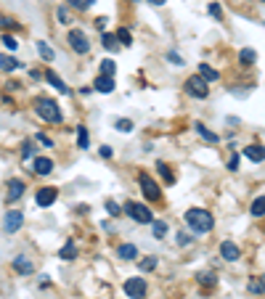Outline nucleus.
Instances as JSON below:
<instances>
[{"label": "nucleus", "mask_w": 265, "mask_h": 299, "mask_svg": "<svg viewBox=\"0 0 265 299\" xmlns=\"http://www.w3.org/2000/svg\"><path fill=\"white\" fill-rule=\"evenodd\" d=\"M114 69H117V66H114V61H103L101 64V74L103 77H114Z\"/></svg>", "instance_id": "34"}, {"label": "nucleus", "mask_w": 265, "mask_h": 299, "mask_svg": "<svg viewBox=\"0 0 265 299\" xmlns=\"http://www.w3.org/2000/svg\"><path fill=\"white\" fill-rule=\"evenodd\" d=\"M138 186H141L143 196H146L148 201H159V199H162V191H159V186H157V183L148 178V175H143V172L138 175Z\"/></svg>", "instance_id": "4"}, {"label": "nucleus", "mask_w": 265, "mask_h": 299, "mask_svg": "<svg viewBox=\"0 0 265 299\" xmlns=\"http://www.w3.org/2000/svg\"><path fill=\"white\" fill-rule=\"evenodd\" d=\"M199 77L207 79V82H215V79L220 77V72H217V69H212L210 64H199Z\"/></svg>", "instance_id": "15"}, {"label": "nucleus", "mask_w": 265, "mask_h": 299, "mask_svg": "<svg viewBox=\"0 0 265 299\" xmlns=\"http://www.w3.org/2000/svg\"><path fill=\"white\" fill-rule=\"evenodd\" d=\"M66 42L72 45V51L74 53H88L90 51V42H88V34L83 29H72L66 34Z\"/></svg>", "instance_id": "5"}, {"label": "nucleus", "mask_w": 265, "mask_h": 299, "mask_svg": "<svg viewBox=\"0 0 265 299\" xmlns=\"http://www.w3.org/2000/svg\"><path fill=\"white\" fill-rule=\"evenodd\" d=\"M56 16H59L61 24H69V11L66 8H59V11H56Z\"/></svg>", "instance_id": "40"}, {"label": "nucleus", "mask_w": 265, "mask_h": 299, "mask_svg": "<svg viewBox=\"0 0 265 299\" xmlns=\"http://www.w3.org/2000/svg\"><path fill=\"white\" fill-rule=\"evenodd\" d=\"M21 64L14 59V56H6V53H0V69L3 72H14V69H19Z\"/></svg>", "instance_id": "17"}, {"label": "nucleus", "mask_w": 265, "mask_h": 299, "mask_svg": "<svg viewBox=\"0 0 265 299\" xmlns=\"http://www.w3.org/2000/svg\"><path fill=\"white\" fill-rule=\"evenodd\" d=\"M98 154H101L103 159H111V154H114V151H111L109 146H101V151H98Z\"/></svg>", "instance_id": "44"}, {"label": "nucleus", "mask_w": 265, "mask_h": 299, "mask_svg": "<svg viewBox=\"0 0 265 299\" xmlns=\"http://www.w3.org/2000/svg\"><path fill=\"white\" fill-rule=\"evenodd\" d=\"M117 40H120V45H133V34L122 27V29L117 32Z\"/></svg>", "instance_id": "31"}, {"label": "nucleus", "mask_w": 265, "mask_h": 299, "mask_svg": "<svg viewBox=\"0 0 265 299\" xmlns=\"http://www.w3.org/2000/svg\"><path fill=\"white\" fill-rule=\"evenodd\" d=\"M239 254H241V251H239V246L234 244V241H223V244H220V257H223V260L236 262Z\"/></svg>", "instance_id": "10"}, {"label": "nucleus", "mask_w": 265, "mask_h": 299, "mask_svg": "<svg viewBox=\"0 0 265 299\" xmlns=\"http://www.w3.org/2000/svg\"><path fill=\"white\" fill-rule=\"evenodd\" d=\"M56 196H59V193H56V188H40V191H37V199H34V201H37L40 206H51V204L56 201Z\"/></svg>", "instance_id": "13"}, {"label": "nucleus", "mask_w": 265, "mask_h": 299, "mask_svg": "<svg viewBox=\"0 0 265 299\" xmlns=\"http://www.w3.org/2000/svg\"><path fill=\"white\" fill-rule=\"evenodd\" d=\"M106 209H109V215H111V217H117V215H120V204L109 199V201H106Z\"/></svg>", "instance_id": "38"}, {"label": "nucleus", "mask_w": 265, "mask_h": 299, "mask_svg": "<svg viewBox=\"0 0 265 299\" xmlns=\"http://www.w3.org/2000/svg\"><path fill=\"white\" fill-rule=\"evenodd\" d=\"M249 291L252 294H265V275H260V278L249 281Z\"/></svg>", "instance_id": "28"}, {"label": "nucleus", "mask_w": 265, "mask_h": 299, "mask_svg": "<svg viewBox=\"0 0 265 299\" xmlns=\"http://www.w3.org/2000/svg\"><path fill=\"white\" fill-rule=\"evenodd\" d=\"M74 257H77V246H74V241L69 238L64 244V249H61V260H74Z\"/></svg>", "instance_id": "25"}, {"label": "nucleus", "mask_w": 265, "mask_h": 299, "mask_svg": "<svg viewBox=\"0 0 265 299\" xmlns=\"http://www.w3.org/2000/svg\"><path fill=\"white\" fill-rule=\"evenodd\" d=\"M186 225L191 228L194 233H207V231H212L215 217L207 209H188L186 212Z\"/></svg>", "instance_id": "1"}, {"label": "nucleus", "mask_w": 265, "mask_h": 299, "mask_svg": "<svg viewBox=\"0 0 265 299\" xmlns=\"http://www.w3.org/2000/svg\"><path fill=\"white\" fill-rule=\"evenodd\" d=\"M32 154H34V151H32V146L24 143V148H21V156H24V159H32Z\"/></svg>", "instance_id": "43"}, {"label": "nucleus", "mask_w": 265, "mask_h": 299, "mask_svg": "<svg viewBox=\"0 0 265 299\" xmlns=\"http://www.w3.org/2000/svg\"><path fill=\"white\" fill-rule=\"evenodd\" d=\"M117 257H122V260H135V257H138V249H135L133 244H122V246H117Z\"/></svg>", "instance_id": "18"}, {"label": "nucleus", "mask_w": 265, "mask_h": 299, "mask_svg": "<svg viewBox=\"0 0 265 299\" xmlns=\"http://www.w3.org/2000/svg\"><path fill=\"white\" fill-rule=\"evenodd\" d=\"M186 93L194 96V98H207V96H210V90H207V79H202V77H188V79H186Z\"/></svg>", "instance_id": "6"}, {"label": "nucleus", "mask_w": 265, "mask_h": 299, "mask_svg": "<svg viewBox=\"0 0 265 299\" xmlns=\"http://www.w3.org/2000/svg\"><path fill=\"white\" fill-rule=\"evenodd\" d=\"M106 24H109V21H106V16H101V19L96 21V27H98V29H103V27H106Z\"/></svg>", "instance_id": "47"}, {"label": "nucleus", "mask_w": 265, "mask_h": 299, "mask_svg": "<svg viewBox=\"0 0 265 299\" xmlns=\"http://www.w3.org/2000/svg\"><path fill=\"white\" fill-rule=\"evenodd\" d=\"M114 127H117L120 133H130L133 130V122L130 119H117V122H114Z\"/></svg>", "instance_id": "33"}, {"label": "nucleus", "mask_w": 265, "mask_h": 299, "mask_svg": "<svg viewBox=\"0 0 265 299\" xmlns=\"http://www.w3.org/2000/svg\"><path fill=\"white\" fill-rule=\"evenodd\" d=\"M32 167H34V172H37V175H48V172L53 169V162H51V159H45V156H37Z\"/></svg>", "instance_id": "14"}, {"label": "nucleus", "mask_w": 265, "mask_h": 299, "mask_svg": "<svg viewBox=\"0 0 265 299\" xmlns=\"http://www.w3.org/2000/svg\"><path fill=\"white\" fill-rule=\"evenodd\" d=\"M0 27H3V29H19L21 24H16V21L8 19V16H0Z\"/></svg>", "instance_id": "35"}, {"label": "nucleus", "mask_w": 265, "mask_h": 299, "mask_svg": "<svg viewBox=\"0 0 265 299\" xmlns=\"http://www.w3.org/2000/svg\"><path fill=\"white\" fill-rule=\"evenodd\" d=\"M66 3L72 6V8H77V11H88L90 6L96 3V0H66Z\"/></svg>", "instance_id": "30"}, {"label": "nucleus", "mask_w": 265, "mask_h": 299, "mask_svg": "<svg viewBox=\"0 0 265 299\" xmlns=\"http://www.w3.org/2000/svg\"><path fill=\"white\" fill-rule=\"evenodd\" d=\"M152 225H154V236H157V238H165V233H167V223H162V220H154Z\"/></svg>", "instance_id": "32"}, {"label": "nucleus", "mask_w": 265, "mask_h": 299, "mask_svg": "<svg viewBox=\"0 0 265 299\" xmlns=\"http://www.w3.org/2000/svg\"><path fill=\"white\" fill-rule=\"evenodd\" d=\"M157 169H159V175H162V180H165V183H170V186L175 183V175L170 172V167H167L165 162H157Z\"/></svg>", "instance_id": "26"}, {"label": "nucleus", "mask_w": 265, "mask_h": 299, "mask_svg": "<svg viewBox=\"0 0 265 299\" xmlns=\"http://www.w3.org/2000/svg\"><path fill=\"white\" fill-rule=\"evenodd\" d=\"M45 79H48V82H51L56 90H59V93H64V96H69V93H72V90H69V85L64 82V79H61L59 74L53 72V69H48V72H45Z\"/></svg>", "instance_id": "11"}, {"label": "nucleus", "mask_w": 265, "mask_h": 299, "mask_svg": "<svg viewBox=\"0 0 265 299\" xmlns=\"http://www.w3.org/2000/svg\"><path fill=\"white\" fill-rule=\"evenodd\" d=\"M148 3H152V6H165L167 0H148Z\"/></svg>", "instance_id": "48"}, {"label": "nucleus", "mask_w": 265, "mask_h": 299, "mask_svg": "<svg viewBox=\"0 0 265 299\" xmlns=\"http://www.w3.org/2000/svg\"><path fill=\"white\" fill-rule=\"evenodd\" d=\"M244 156L252 159V162H265V146H260V143L247 146V148H244Z\"/></svg>", "instance_id": "12"}, {"label": "nucleus", "mask_w": 265, "mask_h": 299, "mask_svg": "<svg viewBox=\"0 0 265 299\" xmlns=\"http://www.w3.org/2000/svg\"><path fill=\"white\" fill-rule=\"evenodd\" d=\"M88 143H90L88 130H85V127H77V146H80V148H88Z\"/></svg>", "instance_id": "29"}, {"label": "nucleus", "mask_w": 265, "mask_h": 299, "mask_svg": "<svg viewBox=\"0 0 265 299\" xmlns=\"http://www.w3.org/2000/svg\"><path fill=\"white\" fill-rule=\"evenodd\" d=\"M14 270H16V273H24V275H29L34 268H32V262H29V260H24V257H16V260H14Z\"/></svg>", "instance_id": "21"}, {"label": "nucleus", "mask_w": 265, "mask_h": 299, "mask_svg": "<svg viewBox=\"0 0 265 299\" xmlns=\"http://www.w3.org/2000/svg\"><path fill=\"white\" fill-rule=\"evenodd\" d=\"M228 169H231V172H236V169H239V156H236V154H234L231 159H228Z\"/></svg>", "instance_id": "41"}, {"label": "nucleus", "mask_w": 265, "mask_h": 299, "mask_svg": "<svg viewBox=\"0 0 265 299\" xmlns=\"http://www.w3.org/2000/svg\"><path fill=\"white\" fill-rule=\"evenodd\" d=\"M249 212H252V217H262L265 215V196H257L255 201H252Z\"/></svg>", "instance_id": "23"}, {"label": "nucleus", "mask_w": 265, "mask_h": 299, "mask_svg": "<svg viewBox=\"0 0 265 299\" xmlns=\"http://www.w3.org/2000/svg\"><path fill=\"white\" fill-rule=\"evenodd\" d=\"M3 45H6L8 51H16V48H19V45H16V40L11 37V34H3Z\"/></svg>", "instance_id": "37"}, {"label": "nucleus", "mask_w": 265, "mask_h": 299, "mask_svg": "<svg viewBox=\"0 0 265 299\" xmlns=\"http://www.w3.org/2000/svg\"><path fill=\"white\" fill-rule=\"evenodd\" d=\"M34 111H37V117H43L45 122H51V124H59L64 119L61 109L56 106V101H51V98H37V101H34Z\"/></svg>", "instance_id": "2"}, {"label": "nucleus", "mask_w": 265, "mask_h": 299, "mask_svg": "<svg viewBox=\"0 0 265 299\" xmlns=\"http://www.w3.org/2000/svg\"><path fill=\"white\" fill-rule=\"evenodd\" d=\"M210 14H212L215 19H223V8L217 6V3H210Z\"/></svg>", "instance_id": "39"}, {"label": "nucleus", "mask_w": 265, "mask_h": 299, "mask_svg": "<svg viewBox=\"0 0 265 299\" xmlns=\"http://www.w3.org/2000/svg\"><path fill=\"white\" fill-rule=\"evenodd\" d=\"M194 130H197V133H199V135L204 138V141H207V143H217V135H215V133H210V130H207V127H204V124H202V122H194Z\"/></svg>", "instance_id": "22"}, {"label": "nucleus", "mask_w": 265, "mask_h": 299, "mask_svg": "<svg viewBox=\"0 0 265 299\" xmlns=\"http://www.w3.org/2000/svg\"><path fill=\"white\" fill-rule=\"evenodd\" d=\"M37 53H40V59H45V61H53V56H56V53L51 51V45L43 42V40L37 42Z\"/></svg>", "instance_id": "27"}, {"label": "nucleus", "mask_w": 265, "mask_h": 299, "mask_svg": "<svg viewBox=\"0 0 265 299\" xmlns=\"http://www.w3.org/2000/svg\"><path fill=\"white\" fill-rule=\"evenodd\" d=\"M101 42H103V48H106V51H120V40H117V34H106V32H103V37H101Z\"/></svg>", "instance_id": "20"}, {"label": "nucleus", "mask_w": 265, "mask_h": 299, "mask_svg": "<svg viewBox=\"0 0 265 299\" xmlns=\"http://www.w3.org/2000/svg\"><path fill=\"white\" fill-rule=\"evenodd\" d=\"M125 294L130 299H143L146 296V281L143 278H128L125 281Z\"/></svg>", "instance_id": "7"}, {"label": "nucleus", "mask_w": 265, "mask_h": 299, "mask_svg": "<svg viewBox=\"0 0 265 299\" xmlns=\"http://www.w3.org/2000/svg\"><path fill=\"white\" fill-rule=\"evenodd\" d=\"M157 268V257H148V260H141V270H154Z\"/></svg>", "instance_id": "36"}, {"label": "nucleus", "mask_w": 265, "mask_h": 299, "mask_svg": "<svg viewBox=\"0 0 265 299\" xmlns=\"http://www.w3.org/2000/svg\"><path fill=\"white\" fill-rule=\"evenodd\" d=\"M239 61L244 64V66H249V64H255V61H257V53L252 51V48H244V51L239 53Z\"/></svg>", "instance_id": "24"}, {"label": "nucleus", "mask_w": 265, "mask_h": 299, "mask_svg": "<svg viewBox=\"0 0 265 299\" xmlns=\"http://www.w3.org/2000/svg\"><path fill=\"white\" fill-rule=\"evenodd\" d=\"M167 59H170V61H175V64H183V59H180V56H178L175 51H170V56H167Z\"/></svg>", "instance_id": "45"}, {"label": "nucleus", "mask_w": 265, "mask_h": 299, "mask_svg": "<svg viewBox=\"0 0 265 299\" xmlns=\"http://www.w3.org/2000/svg\"><path fill=\"white\" fill-rule=\"evenodd\" d=\"M178 244H180V246H188V244H191L188 233H178Z\"/></svg>", "instance_id": "42"}, {"label": "nucleus", "mask_w": 265, "mask_h": 299, "mask_svg": "<svg viewBox=\"0 0 265 299\" xmlns=\"http://www.w3.org/2000/svg\"><path fill=\"white\" fill-rule=\"evenodd\" d=\"M21 196H24V183H21L19 178L8 180V186H6V201L14 204V201H19Z\"/></svg>", "instance_id": "8"}, {"label": "nucleus", "mask_w": 265, "mask_h": 299, "mask_svg": "<svg viewBox=\"0 0 265 299\" xmlns=\"http://www.w3.org/2000/svg\"><path fill=\"white\" fill-rule=\"evenodd\" d=\"M21 223H24V215H21L19 209H11V212H6V223H3L6 233H16L19 228H21Z\"/></svg>", "instance_id": "9"}, {"label": "nucleus", "mask_w": 265, "mask_h": 299, "mask_svg": "<svg viewBox=\"0 0 265 299\" xmlns=\"http://www.w3.org/2000/svg\"><path fill=\"white\" fill-rule=\"evenodd\" d=\"M37 141H40L43 146H53V141H51V138H45V135H37Z\"/></svg>", "instance_id": "46"}, {"label": "nucleus", "mask_w": 265, "mask_h": 299, "mask_svg": "<svg viewBox=\"0 0 265 299\" xmlns=\"http://www.w3.org/2000/svg\"><path fill=\"white\" fill-rule=\"evenodd\" d=\"M197 281H199L202 286H215V283H217V275H215V270H202V273L197 275Z\"/></svg>", "instance_id": "19"}, {"label": "nucleus", "mask_w": 265, "mask_h": 299, "mask_svg": "<svg viewBox=\"0 0 265 299\" xmlns=\"http://www.w3.org/2000/svg\"><path fill=\"white\" fill-rule=\"evenodd\" d=\"M125 212H128L135 223H141V225H148V223H154V215L148 212V206L143 204H138V201H128L125 204Z\"/></svg>", "instance_id": "3"}, {"label": "nucleus", "mask_w": 265, "mask_h": 299, "mask_svg": "<svg viewBox=\"0 0 265 299\" xmlns=\"http://www.w3.org/2000/svg\"><path fill=\"white\" fill-rule=\"evenodd\" d=\"M93 88L98 90V93H111V90H114V79H111V77H103V74H101V77L96 79V85H93Z\"/></svg>", "instance_id": "16"}]
</instances>
